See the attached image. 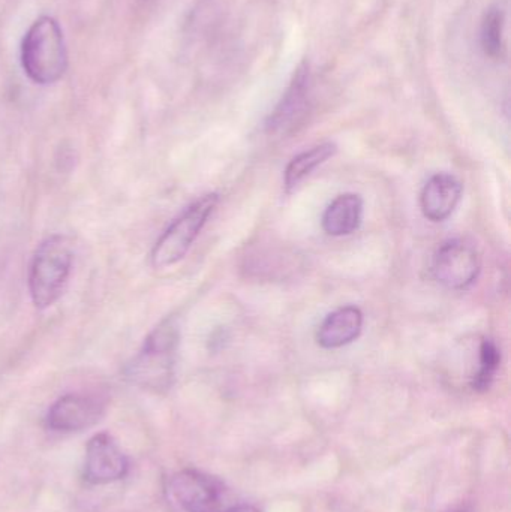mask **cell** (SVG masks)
Returning <instances> with one entry per match:
<instances>
[{
	"instance_id": "cell-14",
	"label": "cell",
	"mask_w": 511,
	"mask_h": 512,
	"mask_svg": "<svg viewBox=\"0 0 511 512\" xmlns=\"http://www.w3.org/2000/svg\"><path fill=\"white\" fill-rule=\"evenodd\" d=\"M336 152H338V147L335 143H323L291 159L287 170H285V189L290 192L291 189L296 188L312 171L317 170L320 165L333 158Z\"/></svg>"
},
{
	"instance_id": "cell-17",
	"label": "cell",
	"mask_w": 511,
	"mask_h": 512,
	"mask_svg": "<svg viewBox=\"0 0 511 512\" xmlns=\"http://www.w3.org/2000/svg\"><path fill=\"white\" fill-rule=\"evenodd\" d=\"M455 512H467V510H459V511H455Z\"/></svg>"
},
{
	"instance_id": "cell-12",
	"label": "cell",
	"mask_w": 511,
	"mask_h": 512,
	"mask_svg": "<svg viewBox=\"0 0 511 512\" xmlns=\"http://www.w3.org/2000/svg\"><path fill=\"white\" fill-rule=\"evenodd\" d=\"M362 219L363 200L360 195H339L324 212L323 228L329 236H350L359 230Z\"/></svg>"
},
{
	"instance_id": "cell-11",
	"label": "cell",
	"mask_w": 511,
	"mask_h": 512,
	"mask_svg": "<svg viewBox=\"0 0 511 512\" xmlns=\"http://www.w3.org/2000/svg\"><path fill=\"white\" fill-rule=\"evenodd\" d=\"M363 313L359 307L345 306L326 316L318 328L317 342L324 349L350 345L362 333Z\"/></svg>"
},
{
	"instance_id": "cell-10",
	"label": "cell",
	"mask_w": 511,
	"mask_h": 512,
	"mask_svg": "<svg viewBox=\"0 0 511 512\" xmlns=\"http://www.w3.org/2000/svg\"><path fill=\"white\" fill-rule=\"evenodd\" d=\"M464 186L452 174L440 173L426 183L420 197L423 215L431 222H444L461 203Z\"/></svg>"
},
{
	"instance_id": "cell-5",
	"label": "cell",
	"mask_w": 511,
	"mask_h": 512,
	"mask_svg": "<svg viewBox=\"0 0 511 512\" xmlns=\"http://www.w3.org/2000/svg\"><path fill=\"white\" fill-rule=\"evenodd\" d=\"M482 262L471 243L453 239L443 243L432 259V274L441 285L455 291L470 288L480 274Z\"/></svg>"
},
{
	"instance_id": "cell-2",
	"label": "cell",
	"mask_w": 511,
	"mask_h": 512,
	"mask_svg": "<svg viewBox=\"0 0 511 512\" xmlns=\"http://www.w3.org/2000/svg\"><path fill=\"white\" fill-rule=\"evenodd\" d=\"M21 65L33 83H57L68 68L65 38L53 17L42 15L27 30L21 44Z\"/></svg>"
},
{
	"instance_id": "cell-16",
	"label": "cell",
	"mask_w": 511,
	"mask_h": 512,
	"mask_svg": "<svg viewBox=\"0 0 511 512\" xmlns=\"http://www.w3.org/2000/svg\"><path fill=\"white\" fill-rule=\"evenodd\" d=\"M222 512H260L254 505H239V507L227 508Z\"/></svg>"
},
{
	"instance_id": "cell-7",
	"label": "cell",
	"mask_w": 511,
	"mask_h": 512,
	"mask_svg": "<svg viewBox=\"0 0 511 512\" xmlns=\"http://www.w3.org/2000/svg\"><path fill=\"white\" fill-rule=\"evenodd\" d=\"M129 463L113 436L98 433L86 447L84 480L96 486L123 480L128 475Z\"/></svg>"
},
{
	"instance_id": "cell-6",
	"label": "cell",
	"mask_w": 511,
	"mask_h": 512,
	"mask_svg": "<svg viewBox=\"0 0 511 512\" xmlns=\"http://www.w3.org/2000/svg\"><path fill=\"white\" fill-rule=\"evenodd\" d=\"M171 493L186 512H222L225 489L221 481L194 469H185L171 480Z\"/></svg>"
},
{
	"instance_id": "cell-15",
	"label": "cell",
	"mask_w": 511,
	"mask_h": 512,
	"mask_svg": "<svg viewBox=\"0 0 511 512\" xmlns=\"http://www.w3.org/2000/svg\"><path fill=\"white\" fill-rule=\"evenodd\" d=\"M479 372L474 376L473 387L477 391H486L494 382L501 364V351L492 339H485L480 345Z\"/></svg>"
},
{
	"instance_id": "cell-8",
	"label": "cell",
	"mask_w": 511,
	"mask_h": 512,
	"mask_svg": "<svg viewBox=\"0 0 511 512\" xmlns=\"http://www.w3.org/2000/svg\"><path fill=\"white\" fill-rule=\"evenodd\" d=\"M309 92H311V72H309L308 63L303 62L297 68L287 92L267 119V132L278 135L293 132L308 114Z\"/></svg>"
},
{
	"instance_id": "cell-13",
	"label": "cell",
	"mask_w": 511,
	"mask_h": 512,
	"mask_svg": "<svg viewBox=\"0 0 511 512\" xmlns=\"http://www.w3.org/2000/svg\"><path fill=\"white\" fill-rule=\"evenodd\" d=\"M506 18V2L494 3L483 15L480 42L486 56L494 60H500L506 56V41H504Z\"/></svg>"
},
{
	"instance_id": "cell-1",
	"label": "cell",
	"mask_w": 511,
	"mask_h": 512,
	"mask_svg": "<svg viewBox=\"0 0 511 512\" xmlns=\"http://www.w3.org/2000/svg\"><path fill=\"white\" fill-rule=\"evenodd\" d=\"M180 331L176 319L162 321L144 340L137 357L125 367V378L150 393H167L174 382Z\"/></svg>"
},
{
	"instance_id": "cell-4",
	"label": "cell",
	"mask_w": 511,
	"mask_h": 512,
	"mask_svg": "<svg viewBox=\"0 0 511 512\" xmlns=\"http://www.w3.org/2000/svg\"><path fill=\"white\" fill-rule=\"evenodd\" d=\"M218 203V194L204 195L203 198L192 203L176 221H173L153 246L152 255H150L153 267L161 270L182 261L200 236L201 230L212 213L215 212Z\"/></svg>"
},
{
	"instance_id": "cell-3",
	"label": "cell",
	"mask_w": 511,
	"mask_h": 512,
	"mask_svg": "<svg viewBox=\"0 0 511 512\" xmlns=\"http://www.w3.org/2000/svg\"><path fill=\"white\" fill-rule=\"evenodd\" d=\"M72 262L74 252L66 237L56 234L39 245L29 270V292L35 307L47 309L62 297Z\"/></svg>"
},
{
	"instance_id": "cell-9",
	"label": "cell",
	"mask_w": 511,
	"mask_h": 512,
	"mask_svg": "<svg viewBox=\"0 0 511 512\" xmlns=\"http://www.w3.org/2000/svg\"><path fill=\"white\" fill-rule=\"evenodd\" d=\"M104 411V403L96 397L66 394L48 409L47 426L54 432H81L95 426Z\"/></svg>"
}]
</instances>
